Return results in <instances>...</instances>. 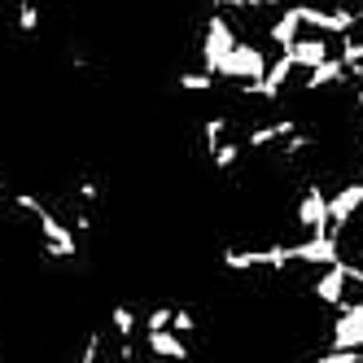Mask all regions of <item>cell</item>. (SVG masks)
Returning <instances> with one entry per match:
<instances>
[{
	"label": "cell",
	"instance_id": "3957f363",
	"mask_svg": "<svg viewBox=\"0 0 363 363\" xmlns=\"http://www.w3.org/2000/svg\"><path fill=\"white\" fill-rule=\"evenodd\" d=\"M311 294H315V302L333 306V311H342L350 298V276H346V263H333V267H320V276L311 280Z\"/></svg>",
	"mask_w": 363,
	"mask_h": 363
},
{
	"label": "cell",
	"instance_id": "7a4b0ae2",
	"mask_svg": "<svg viewBox=\"0 0 363 363\" xmlns=\"http://www.w3.org/2000/svg\"><path fill=\"white\" fill-rule=\"evenodd\" d=\"M359 211H363V179L328 197V237H346V228L359 219Z\"/></svg>",
	"mask_w": 363,
	"mask_h": 363
},
{
	"label": "cell",
	"instance_id": "52a82bcc",
	"mask_svg": "<svg viewBox=\"0 0 363 363\" xmlns=\"http://www.w3.org/2000/svg\"><path fill=\"white\" fill-rule=\"evenodd\" d=\"M175 84L184 88V92H211V88L219 84V74H211V70H179Z\"/></svg>",
	"mask_w": 363,
	"mask_h": 363
},
{
	"label": "cell",
	"instance_id": "ba28073f",
	"mask_svg": "<svg viewBox=\"0 0 363 363\" xmlns=\"http://www.w3.org/2000/svg\"><path fill=\"white\" fill-rule=\"evenodd\" d=\"M171 333H179L184 342L193 346V337H197V315H193V306H175V315H171Z\"/></svg>",
	"mask_w": 363,
	"mask_h": 363
},
{
	"label": "cell",
	"instance_id": "9c48e42d",
	"mask_svg": "<svg viewBox=\"0 0 363 363\" xmlns=\"http://www.w3.org/2000/svg\"><path fill=\"white\" fill-rule=\"evenodd\" d=\"M267 9H289V5H298V0H263Z\"/></svg>",
	"mask_w": 363,
	"mask_h": 363
},
{
	"label": "cell",
	"instance_id": "6da1fadb",
	"mask_svg": "<svg viewBox=\"0 0 363 363\" xmlns=\"http://www.w3.org/2000/svg\"><path fill=\"white\" fill-rule=\"evenodd\" d=\"M294 223L302 228V241L306 237H328V193L311 179L298 197V211H294Z\"/></svg>",
	"mask_w": 363,
	"mask_h": 363
},
{
	"label": "cell",
	"instance_id": "5b68a950",
	"mask_svg": "<svg viewBox=\"0 0 363 363\" xmlns=\"http://www.w3.org/2000/svg\"><path fill=\"white\" fill-rule=\"evenodd\" d=\"M302 27H306V22H302V0H298V5H289V9H280V18L267 27V40L276 44V53L294 48L302 40Z\"/></svg>",
	"mask_w": 363,
	"mask_h": 363
},
{
	"label": "cell",
	"instance_id": "8992f818",
	"mask_svg": "<svg viewBox=\"0 0 363 363\" xmlns=\"http://www.w3.org/2000/svg\"><path fill=\"white\" fill-rule=\"evenodd\" d=\"M284 53H294V62H298L302 70H311V66H320V62H328V57H333L320 31H315V35H302L294 48H284Z\"/></svg>",
	"mask_w": 363,
	"mask_h": 363
},
{
	"label": "cell",
	"instance_id": "277c9868",
	"mask_svg": "<svg viewBox=\"0 0 363 363\" xmlns=\"http://www.w3.org/2000/svg\"><path fill=\"white\" fill-rule=\"evenodd\" d=\"M302 22L311 31H320V35H346V31H354V13L350 9H315V5H306L302 0Z\"/></svg>",
	"mask_w": 363,
	"mask_h": 363
}]
</instances>
